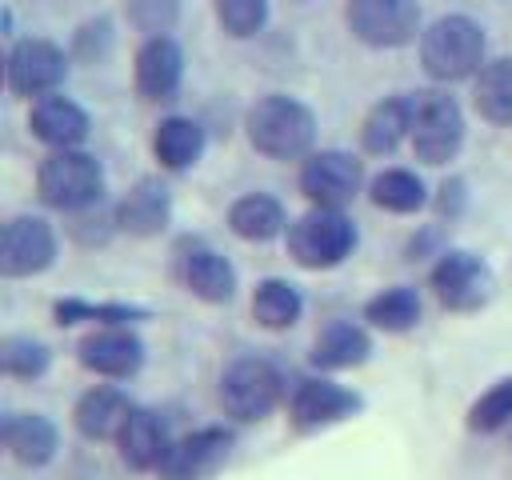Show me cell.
<instances>
[{
  "mask_svg": "<svg viewBox=\"0 0 512 480\" xmlns=\"http://www.w3.org/2000/svg\"><path fill=\"white\" fill-rule=\"evenodd\" d=\"M248 140L272 160H296L316 140L312 112L292 96H264L248 108Z\"/></svg>",
  "mask_w": 512,
  "mask_h": 480,
  "instance_id": "6da1fadb",
  "label": "cell"
},
{
  "mask_svg": "<svg viewBox=\"0 0 512 480\" xmlns=\"http://www.w3.org/2000/svg\"><path fill=\"white\" fill-rule=\"evenodd\" d=\"M420 60L424 72L436 80H464L484 60V32L468 16H440L420 36Z\"/></svg>",
  "mask_w": 512,
  "mask_h": 480,
  "instance_id": "7a4b0ae2",
  "label": "cell"
},
{
  "mask_svg": "<svg viewBox=\"0 0 512 480\" xmlns=\"http://www.w3.org/2000/svg\"><path fill=\"white\" fill-rule=\"evenodd\" d=\"M36 188H40V200H44V204L64 208V212H80V208H92V204L100 200V192H104V172H100L96 156L76 152V148H56V152L40 164Z\"/></svg>",
  "mask_w": 512,
  "mask_h": 480,
  "instance_id": "3957f363",
  "label": "cell"
},
{
  "mask_svg": "<svg viewBox=\"0 0 512 480\" xmlns=\"http://www.w3.org/2000/svg\"><path fill=\"white\" fill-rule=\"evenodd\" d=\"M356 244V228L340 208H312L288 228V252L304 268H332Z\"/></svg>",
  "mask_w": 512,
  "mask_h": 480,
  "instance_id": "277c9868",
  "label": "cell"
},
{
  "mask_svg": "<svg viewBox=\"0 0 512 480\" xmlns=\"http://www.w3.org/2000/svg\"><path fill=\"white\" fill-rule=\"evenodd\" d=\"M464 140V116L452 96L440 92H416L412 96V148L424 164H444L460 152Z\"/></svg>",
  "mask_w": 512,
  "mask_h": 480,
  "instance_id": "5b68a950",
  "label": "cell"
},
{
  "mask_svg": "<svg viewBox=\"0 0 512 480\" xmlns=\"http://www.w3.org/2000/svg\"><path fill=\"white\" fill-rule=\"evenodd\" d=\"M348 28L372 48H396L416 36L420 4L416 0H348Z\"/></svg>",
  "mask_w": 512,
  "mask_h": 480,
  "instance_id": "8992f818",
  "label": "cell"
},
{
  "mask_svg": "<svg viewBox=\"0 0 512 480\" xmlns=\"http://www.w3.org/2000/svg\"><path fill=\"white\" fill-rule=\"evenodd\" d=\"M220 400H224V412L228 416H236V420H260L280 400V376L264 360H236L220 376Z\"/></svg>",
  "mask_w": 512,
  "mask_h": 480,
  "instance_id": "52a82bcc",
  "label": "cell"
},
{
  "mask_svg": "<svg viewBox=\"0 0 512 480\" xmlns=\"http://www.w3.org/2000/svg\"><path fill=\"white\" fill-rule=\"evenodd\" d=\"M360 180H364V168L348 152H316L300 168V192L316 208H344L360 192Z\"/></svg>",
  "mask_w": 512,
  "mask_h": 480,
  "instance_id": "ba28073f",
  "label": "cell"
},
{
  "mask_svg": "<svg viewBox=\"0 0 512 480\" xmlns=\"http://www.w3.org/2000/svg\"><path fill=\"white\" fill-rule=\"evenodd\" d=\"M432 288L444 308L452 312H472L488 300L492 292V272L480 256L472 252H444L440 264L432 268Z\"/></svg>",
  "mask_w": 512,
  "mask_h": 480,
  "instance_id": "9c48e42d",
  "label": "cell"
},
{
  "mask_svg": "<svg viewBox=\"0 0 512 480\" xmlns=\"http://www.w3.org/2000/svg\"><path fill=\"white\" fill-rule=\"evenodd\" d=\"M56 256V236L36 216H16L0 232V272L4 276H32L48 268Z\"/></svg>",
  "mask_w": 512,
  "mask_h": 480,
  "instance_id": "30bf717a",
  "label": "cell"
},
{
  "mask_svg": "<svg viewBox=\"0 0 512 480\" xmlns=\"http://www.w3.org/2000/svg\"><path fill=\"white\" fill-rule=\"evenodd\" d=\"M228 448H232V436L224 428H204L172 444L156 472L160 480H208L228 460Z\"/></svg>",
  "mask_w": 512,
  "mask_h": 480,
  "instance_id": "8fae6325",
  "label": "cell"
},
{
  "mask_svg": "<svg viewBox=\"0 0 512 480\" xmlns=\"http://www.w3.org/2000/svg\"><path fill=\"white\" fill-rule=\"evenodd\" d=\"M64 52L48 40H20L8 52V88L20 96H44L64 80Z\"/></svg>",
  "mask_w": 512,
  "mask_h": 480,
  "instance_id": "7c38bea8",
  "label": "cell"
},
{
  "mask_svg": "<svg viewBox=\"0 0 512 480\" xmlns=\"http://www.w3.org/2000/svg\"><path fill=\"white\" fill-rule=\"evenodd\" d=\"M144 360V344L124 328H104L80 340V364L100 376H132Z\"/></svg>",
  "mask_w": 512,
  "mask_h": 480,
  "instance_id": "4fadbf2b",
  "label": "cell"
},
{
  "mask_svg": "<svg viewBox=\"0 0 512 480\" xmlns=\"http://www.w3.org/2000/svg\"><path fill=\"white\" fill-rule=\"evenodd\" d=\"M180 72H184V56L168 36H152L136 52V88L144 100H168L180 84Z\"/></svg>",
  "mask_w": 512,
  "mask_h": 480,
  "instance_id": "5bb4252c",
  "label": "cell"
},
{
  "mask_svg": "<svg viewBox=\"0 0 512 480\" xmlns=\"http://www.w3.org/2000/svg\"><path fill=\"white\" fill-rule=\"evenodd\" d=\"M0 440L20 464H32V468L48 464L56 452V428L36 412H8L0 420Z\"/></svg>",
  "mask_w": 512,
  "mask_h": 480,
  "instance_id": "9a60e30c",
  "label": "cell"
},
{
  "mask_svg": "<svg viewBox=\"0 0 512 480\" xmlns=\"http://www.w3.org/2000/svg\"><path fill=\"white\" fill-rule=\"evenodd\" d=\"M356 408H360V396L340 388V384H332V380H304L296 388V396H292V416L304 428L332 424V420H340V416H348Z\"/></svg>",
  "mask_w": 512,
  "mask_h": 480,
  "instance_id": "2e32d148",
  "label": "cell"
},
{
  "mask_svg": "<svg viewBox=\"0 0 512 480\" xmlns=\"http://www.w3.org/2000/svg\"><path fill=\"white\" fill-rule=\"evenodd\" d=\"M32 132L52 148H76L88 136V116L68 96H40L32 108Z\"/></svg>",
  "mask_w": 512,
  "mask_h": 480,
  "instance_id": "e0dca14e",
  "label": "cell"
},
{
  "mask_svg": "<svg viewBox=\"0 0 512 480\" xmlns=\"http://www.w3.org/2000/svg\"><path fill=\"white\" fill-rule=\"evenodd\" d=\"M116 440H120V456H124V464L136 468V472H152V468H160L164 456H168L164 424H160L152 412H144V408H132L128 424H124V432H120Z\"/></svg>",
  "mask_w": 512,
  "mask_h": 480,
  "instance_id": "ac0fdd59",
  "label": "cell"
},
{
  "mask_svg": "<svg viewBox=\"0 0 512 480\" xmlns=\"http://www.w3.org/2000/svg\"><path fill=\"white\" fill-rule=\"evenodd\" d=\"M168 192L160 180H140L136 188H128V196L120 200L116 208V224L132 236H156L164 224H168Z\"/></svg>",
  "mask_w": 512,
  "mask_h": 480,
  "instance_id": "d6986e66",
  "label": "cell"
},
{
  "mask_svg": "<svg viewBox=\"0 0 512 480\" xmlns=\"http://www.w3.org/2000/svg\"><path fill=\"white\" fill-rule=\"evenodd\" d=\"M128 416H132V404L124 400V392H116V388H108V384L84 392L80 404H76V428H80L84 436H92V440L120 436L124 424H128Z\"/></svg>",
  "mask_w": 512,
  "mask_h": 480,
  "instance_id": "ffe728a7",
  "label": "cell"
},
{
  "mask_svg": "<svg viewBox=\"0 0 512 480\" xmlns=\"http://www.w3.org/2000/svg\"><path fill=\"white\" fill-rule=\"evenodd\" d=\"M364 148L368 152H392L404 136H412V96L380 100L364 120Z\"/></svg>",
  "mask_w": 512,
  "mask_h": 480,
  "instance_id": "44dd1931",
  "label": "cell"
},
{
  "mask_svg": "<svg viewBox=\"0 0 512 480\" xmlns=\"http://www.w3.org/2000/svg\"><path fill=\"white\" fill-rule=\"evenodd\" d=\"M368 348L372 344H368L364 328H356L352 320H332L312 344V364H320V368H352V364H360L368 356Z\"/></svg>",
  "mask_w": 512,
  "mask_h": 480,
  "instance_id": "7402d4cb",
  "label": "cell"
},
{
  "mask_svg": "<svg viewBox=\"0 0 512 480\" xmlns=\"http://www.w3.org/2000/svg\"><path fill=\"white\" fill-rule=\"evenodd\" d=\"M184 284H188L200 300L220 304V300L232 296V288H236V272H232V264H228L220 252L200 248V252H188V256H184Z\"/></svg>",
  "mask_w": 512,
  "mask_h": 480,
  "instance_id": "603a6c76",
  "label": "cell"
},
{
  "mask_svg": "<svg viewBox=\"0 0 512 480\" xmlns=\"http://www.w3.org/2000/svg\"><path fill=\"white\" fill-rule=\"evenodd\" d=\"M228 224L244 240H272V236L284 232V208H280V200H272L264 192H252V196H240L232 204Z\"/></svg>",
  "mask_w": 512,
  "mask_h": 480,
  "instance_id": "cb8c5ba5",
  "label": "cell"
},
{
  "mask_svg": "<svg viewBox=\"0 0 512 480\" xmlns=\"http://www.w3.org/2000/svg\"><path fill=\"white\" fill-rule=\"evenodd\" d=\"M152 148H156V160H160L164 168H188V164H196V156L204 152V132H200V124L188 120V116H168V120L156 128Z\"/></svg>",
  "mask_w": 512,
  "mask_h": 480,
  "instance_id": "d4e9b609",
  "label": "cell"
},
{
  "mask_svg": "<svg viewBox=\"0 0 512 480\" xmlns=\"http://www.w3.org/2000/svg\"><path fill=\"white\" fill-rule=\"evenodd\" d=\"M476 112L492 124H512V56L480 68L476 80Z\"/></svg>",
  "mask_w": 512,
  "mask_h": 480,
  "instance_id": "484cf974",
  "label": "cell"
},
{
  "mask_svg": "<svg viewBox=\"0 0 512 480\" xmlns=\"http://www.w3.org/2000/svg\"><path fill=\"white\" fill-rule=\"evenodd\" d=\"M364 316H368L376 328H384V332H404V328H412V324L420 320V296H416L412 288H404V284L384 288L380 296L368 300Z\"/></svg>",
  "mask_w": 512,
  "mask_h": 480,
  "instance_id": "4316f807",
  "label": "cell"
},
{
  "mask_svg": "<svg viewBox=\"0 0 512 480\" xmlns=\"http://www.w3.org/2000/svg\"><path fill=\"white\" fill-rule=\"evenodd\" d=\"M252 312L264 328H288L300 316V292L288 280H264V284H256Z\"/></svg>",
  "mask_w": 512,
  "mask_h": 480,
  "instance_id": "83f0119b",
  "label": "cell"
},
{
  "mask_svg": "<svg viewBox=\"0 0 512 480\" xmlns=\"http://www.w3.org/2000/svg\"><path fill=\"white\" fill-rule=\"evenodd\" d=\"M372 200L388 212H416L424 204V184H420V176L392 168V172H380L372 180Z\"/></svg>",
  "mask_w": 512,
  "mask_h": 480,
  "instance_id": "f1b7e54d",
  "label": "cell"
},
{
  "mask_svg": "<svg viewBox=\"0 0 512 480\" xmlns=\"http://www.w3.org/2000/svg\"><path fill=\"white\" fill-rule=\"evenodd\" d=\"M0 368H4L8 376H24V380H32V376H40V372L48 368V348L36 344V340H20V336H12V340L0 344Z\"/></svg>",
  "mask_w": 512,
  "mask_h": 480,
  "instance_id": "f546056e",
  "label": "cell"
},
{
  "mask_svg": "<svg viewBox=\"0 0 512 480\" xmlns=\"http://www.w3.org/2000/svg\"><path fill=\"white\" fill-rule=\"evenodd\" d=\"M508 420H512V380H500L492 392H484V396L472 404L468 424H472L476 432H496V428L508 424Z\"/></svg>",
  "mask_w": 512,
  "mask_h": 480,
  "instance_id": "4dcf8cb0",
  "label": "cell"
},
{
  "mask_svg": "<svg viewBox=\"0 0 512 480\" xmlns=\"http://www.w3.org/2000/svg\"><path fill=\"white\" fill-rule=\"evenodd\" d=\"M216 16H220L224 32L252 36L268 20V0H216Z\"/></svg>",
  "mask_w": 512,
  "mask_h": 480,
  "instance_id": "1f68e13d",
  "label": "cell"
},
{
  "mask_svg": "<svg viewBox=\"0 0 512 480\" xmlns=\"http://www.w3.org/2000/svg\"><path fill=\"white\" fill-rule=\"evenodd\" d=\"M176 12H180V0H128V16L140 32H148V40L164 36L176 24Z\"/></svg>",
  "mask_w": 512,
  "mask_h": 480,
  "instance_id": "d6a6232c",
  "label": "cell"
},
{
  "mask_svg": "<svg viewBox=\"0 0 512 480\" xmlns=\"http://www.w3.org/2000/svg\"><path fill=\"white\" fill-rule=\"evenodd\" d=\"M140 316L136 308H124V304H84V300H60L56 304V320L60 324H76V320H108V324H120V320H132Z\"/></svg>",
  "mask_w": 512,
  "mask_h": 480,
  "instance_id": "836d02e7",
  "label": "cell"
}]
</instances>
